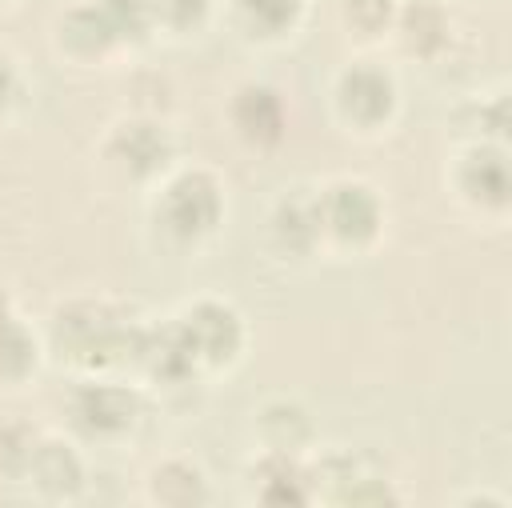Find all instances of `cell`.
<instances>
[{
  "mask_svg": "<svg viewBox=\"0 0 512 508\" xmlns=\"http://www.w3.org/2000/svg\"><path fill=\"white\" fill-rule=\"evenodd\" d=\"M56 340L60 348H68L76 360H116L124 352H136L140 336L132 328H124L116 316H108L104 308H92V304H80V308H68L60 312L56 320Z\"/></svg>",
  "mask_w": 512,
  "mask_h": 508,
  "instance_id": "obj_1",
  "label": "cell"
},
{
  "mask_svg": "<svg viewBox=\"0 0 512 508\" xmlns=\"http://www.w3.org/2000/svg\"><path fill=\"white\" fill-rule=\"evenodd\" d=\"M160 212H164V224H168L176 236H200V232H208V228L216 224V216H220V192H216V184H212L208 176L188 172V176H180V180L168 188Z\"/></svg>",
  "mask_w": 512,
  "mask_h": 508,
  "instance_id": "obj_2",
  "label": "cell"
},
{
  "mask_svg": "<svg viewBox=\"0 0 512 508\" xmlns=\"http://www.w3.org/2000/svg\"><path fill=\"white\" fill-rule=\"evenodd\" d=\"M320 220L344 236V240H368L380 224V208H376V196L360 184H340L324 196L320 204Z\"/></svg>",
  "mask_w": 512,
  "mask_h": 508,
  "instance_id": "obj_3",
  "label": "cell"
},
{
  "mask_svg": "<svg viewBox=\"0 0 512 508\" xmlns=\"http://www.w3.org/2000/svg\"><path fill=\"white\" fill-rule=\"evenodd\" d=\"M184 328L196 344V356H208V360H228L240 344V324L224 304H196Z\"/></svg>",
  "mask_w": 512,
  "mask_h": 508,
  "instance_id": "obj_4",
  "label": "cell"
},
{
  "mask_svg": "<svg viewBox=\"0 0 512 508\" xmlns=\"http://www.w3.org/2000/svg\"><path fill=\"white\" fill-rule=\"evenodd\" d=\"M136 356H140L156 376L180 380V376L192 368V360H196V344H192V336H188L184 324H168V328H160V332L140 336Z\"/></svg>",
  "mask_w": 512,
  "mask_h": 508,
  "instance_id": "obj_5",
  "label": "cell"
},
{
  "mask_svg": "<svg viewBox=\"0 0 512 508\" xmlns=\"http://www.w3.org/2000/svg\"><path fill=\"white\" fill-rule=\"evenodd\" d=\"M136 416V400L124 392V388H84L76 396V420L88 428V432H120L128 420Z\"/></svg>",
  "mask_w": 512,
  "mask_h": 508,
  "instance_id": "obj_6",
  "label": "cell"
},
{
  "mask_svg": "<svg viewBox=\"0 0 512 508\" xmlns=\"http://www.w3.org/2000/svg\"><path fill=\"white\" fill-rule=\"evenodd\" d=\"M340 104L356 120H380L392 108V84L376 68H352L340 80Z\"/></svg>",
  "mask_w": 512,
  "mask_h": 508,
  "instance_id": "obj_7",
  "label": "cell"
},
{
  "mask_svg": "<svg viewBox=\"0 0 512 508\" xmlns=\"http://www.w3.org/2000/svg\"><path fill=\"white\" fill-rule=\"evenodd\" d=\"M116 160L128 168V172H152L156 164H164L168 156V140L160 128L152 124H128L116 132V144H112Z\"/></svg>",
  "mask_w": 512,
  "mask_h": 508,
  "instance_id": "obj_8",
  "label": "cell"
},
{
  "mask_svg": "<svg viewBox=\"0 0 512 508\" xmlns=\"http://www.w3.org/2000/svg\"><path fill=\"white\" fill-rule=\"evenodd\" d=\"M464 184H468V192L476 196V200H484V204H504L508 200V188H512V180H508V160L500 156V152H472L468 156V164H464Z\"/></svg>",
  "mask_w": 512,
  "mask_h": 508,
  "instance_id": "obj_9",
  "label": "cell"
},
{
  "mask_svg": "<svg viewBox=\"0 0 512 508\" xmlns=\"http://www.w3.org/2000/svg\"><path fill=\"white\" fill-rule=\"evenodd\" d=\"M236 124H240L244 136H252V140H276V136H280V124H284L280 100H276L268 88H248V92L236 100Z\"/></svg>",
  "mask_w": 512,
  "mask_h": 508,
  "instance_id": "obj_10",
  "label": "cell"
},
{
  "mask_svg": "<svg viewBox=\"0 0 512 508\" xmlns=\"http://www.w3.org/2000/svg\"><path fill=\"white\" fill-rule=\"evenodd\" d=\"M28 464L48 492H72L80 484V464L64 444H40Z\"/></svg>",
  "mask_w": 512,
  "mask_h": 508,
  "instance_id": "obj_11",
  "label": "cell"
},
{
  "mask_svg": "<svg viewBox=\"0 0 512 508\" xmlns=\"http://www.w3.org/2000/svg\"><path fill=\"white\" fill-rule=\"evenodd\" d=\"M316 232H320V208H312L304 200H288L276 212V236H280V244L304 252L316 240Z\"/></svg>",
  "mask_w": 512,
  "mask_h": 508,
  "instance_id": "obj_12",
  "label": "cell"
},
{
  "mask_svg": "<svg viewBox=\"0 0 512 508\" xmlns=\"http://www.w3.org/2000/svg\"><path fill=\"white\" fill-rule=\"evenodd\" d=\"M64 36H68L76 48H84V52H96V48H104V44L112 40L108 20H104L100 8H80V12H72L68 24H64Z\"/></svg>",
  "mask_w": 512,
  "mask_h": 508,
  "instance_id": "obj_13",
  "label": "cell"
},
{
  "mask_svg": "<svg viewBox=\"0 0 512 508\" xmlns=\"http://www.w3.org/2000/svg\"><path fill=\"white\" fill-rule=\"evenodd\" d=\"M100 12H104L108 32H112V40H116V36H140V32L148 28L152 4H148V0H104Z\"/></svg>",
  "mask_w": 512,
  "mask_h": 508,
  "instance_id": "obj_14",
  "label": "cell"
},
{
  "mask_svg": "<svg viewBox=\"0 0 512 508\" xmlns=\"http://www.w3.org/2000/svg\"><path fill=\"white\" fill-rule=\"evenodd\" d=\"M156 496L168 500V504H192L200 500V476L196 468H184V464H168L156 472Z\"/></svg>",
  "mask_w": 512,
  "mask_h": 508,
  "instance_id": "obj_15",
  "label": "cell"
},
{
  "mask_svg": "<svg viewBox=\"0 0 512 508\" xmlns=\"http://www.w3.org/2000/svg\"><path fill=\"white\" fill-rule=\"evenodd\" d=\"M32 340L20 324H12L8 316L0 320V372L4 376H20L28 364H32Z\"/></svg>",
  "mask_w": 512,
  "mask_h": 508,
  "instance_id": "obj_16",
  "label": "cell"
},
{
  "mask_svg": "<svg viewBox=\"0 0 512 508\" xmlns=\"http://www.w3.org/2000/svg\"><path fill=\"white\" fill-rule=\"evenodd\" d=\"M240 8H244V20H248L252 28H260V32H280V28H288V24L296 20L300 0H240Z\"/></svg>",
  "mask_w": 512,
  "mask_h": 508,
  "instance_id": "obj_17",
  "label": "cell"
},
{
  "mask_svg": "<svg viewBox=\"0 0 512 508\" xmlns=\"http://www.w3.org/2000/svg\"><path fill=\"white\" fill-rule=\"evenodd\" d=\"M404 36H408V44L432 52L444 40V16L432 4H412L408 16H404Z\"/></svg>",
  "mask_w": 512,
  "mask_h": 508,
  "instance_id": "obj_18",
  "label": "cell"
},
{
  "mask_svg": "<svg viewBox=\"0 0 512 508\" xmlns=\"http://www.w3.org/2000/svg\"><path fill=\"white\" fill-rule=\"evenodd\" d=\"M32 452H36V444L24 424H0V464L4 468H24L32 460Z\"/></svg>",
  "mask_w": 512,
  "mask_h": 508,
  "instance_id": "obj_19",
  "label": "cell"
},
{
  "mask_svg": "<svg viewBox=\"0 0 512 508\" xmlns=\"http://www.w3.org/2000/svg\"><path fill=\"white\" fill-rule=\"evenodd\" d=\"M264 472H272L280 484L272 488V484H264V500H304V492H300V476H296V468H288L284 460H272V464H264Z\"/></svg>",
  "mask_w": 512,
  "mask_h": 508,
  "instance_id": "obj_20",
  "label": "cell"
},
{
  "mask_svg": "<svg viewBox=\"0 0 512 508\" xmlns=\"http://www.w3.org/2000/svg\"><path fill=\"white\" fill-rule=\"evenodd\" d=\"M388 12H392V0H348V16H352V24H360V28H380L384 20H388Z\"/></svg>",
  "mask_w": 512,
  "mask_h": 508,
  "instance_id": "obj_21",
  "label": "cell"
},
{
  "mask_svg": "<svg viewBox=\"0 0 512 508\" xmlns=\"http://www.w3.org/2000/svg\"><path fill=\"white\" fill-rule=\"evenodd\" d=\"M152 8L168 20V24H192L204 12V0H152Z\"/></svg>",
  "mask_w": 512,
  "mask_h": 508,
  "instance_id": "obj_22",
  "label": "cell"
},
{
  "mask_svg": "<svg viewBox=\"0 0 512 508\" xmlns=\"http://www.w3.org/2000/svg\"><path fill=\"white\" fill-rule=\"evenodd\" d=\"M8 96H12V68L0 60V104H4Z\"/></svg>",
  "mask_w": 512,
  "mask_h": 508,
  "instance_id": "obj_23",
  "label": "cell"
},
{
  "mask_svg": "<svg viewBox=\"0 0 512 508\" xmlns=\"http://www.w3.org/2000/svg\"><path fill=\"white\" fill-rule=\"evenodd\" d=\"M0 320H4V292H0Z\"/></svg>",
  "mask_w": 512,
  "mask_h": 508,
  "instance_id": "obj_24",
  "label": "cell"
}]
</instances>
